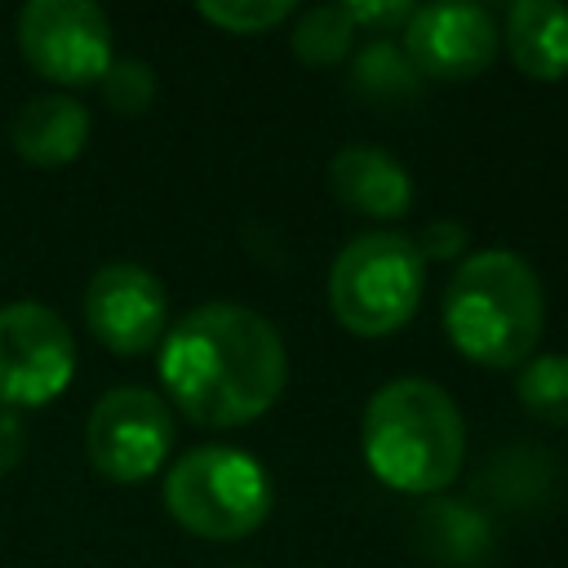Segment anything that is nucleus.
Listing matches in <instances>:
<instances>
[{
  "label": "nucleus",
  "mask_w": 568,
  "mask_h": 568,
  "mask_svg": "<svg viewBox=\"0 0 568 568\" xmlns=\"http://www.w3.org/2000/svg\"><path fill=\"white\" fill-rule=\"evenodd\" d=\"M546 293L537 271L510 248L470 253L444 288V333L457 355L484 368H519L537 355Z\"/></svg>",
  "instance_id": "obj_3"
},
{
  "label": "nucleus",
  "mask_w": 568,
  "mask_h": 568,
  "mask_svg": "<svg viewBox=\"0 0 568 568\" xmlns=\"http://www.w3.org/2000/svg\"><path fill=\"white\" fill-rule=\"evenodd\" d=\"M355 31H359V27H355L351 9L333 0V4L306 9V13L293 22L288 44H293V53H297L306 67H333V62H342V58L351 53Z\"/></svg>",
  "instance_id": "obj_14"
},
{
  "label": "nucleus",
  "mask_w": 568,
  "mask_h": 568,
  "mask_svg": "<svg viewBox=\"0 0 568 568\" xmlns=\"http://www.w3.org/2000/svg\"><path fill=\"white\" fill-rule=\"evenodd\" d=\"M359 448L368 470L395 493H444L466 457V426L444 386L395 377L364 404Z\"/></svg>",
  "instance_id": "obj_2"
},
{
  "label": "nucleus",
  "mask_w": 568,
  "mask_h": 568,
  "mask_svg": "<svg viewBox=\"0 0 568 568\" xmlns=\"http://www.w3.org/2000/svg\"><path fill=\"white\" fill-rule=\"evenodd\" d=\"M195 13L231 36H257V31L288 22L297 9L288 0H200Z\"/></svg>",
  "instance_id": "obj_17"
},
{
  "label": "nucleus",
  "mask_w": 568,
  "mask_h": 568,
  "mask_svg": "<svg viewBox=\"0 0 568 568\" xmlns=\"http://www.w3.org/2000/svg\"><path fill=\"white\" fill-rule=\"evenodd\" d=\"M426 284V257L404 231H364L328 266V306L355 337L399 333Z\"/></svg>",
  "instance_id": "obj_4"
},
{
  "label": "nucleus",
  "mask_w": 568,
  "mask_h": 568,
  "mask_svg": "<svg viewBox=\"0 0 568 568\" xmlns=\"http://www.w3.org/2000/svg\"><path fill=\"white\" fill-rule=\"evenodd\" d=\"M404 58L422 80H470L497 58V22L479 4H417L404 27Z\"/></svg>",
  "instance_id": "obj_10"
},
{
  "label": "nucleus",
  "mask_w": 568,
  "mask_h": 568,
  "mask_svg": "<svg viewBox=\"0 0 568 568\" xmlns=\"http://www.w3.org/2000/svg\"><path fill=\"white\" fill-rule=\"evenodd\" d=\"M18 44L36 75L53 84H93L115 62L111 22L93 0H31L18 13Z\"/></svg>",
  "instance_id": "obj_8"
},
{
  "label": "nucleus",
  "mask_w": 568,
  "mask_h": 568,
  "mask_svg": "<svg viewBox=\"0 0 568 568\" xmlns=\"http://www.w3.org/2000/svg\"><path fill=\"white\" fill-rule=\"evenodd\" d=\"M173 444V413L146 386H111L84 422L89 462L115 484H142L160 470Z\"/></svg>",
  "instance_id": "obj_7"
},
{
  "label": "nucleus",
  "mask_w": 568,
  "mask_h": 568,
  "mask_svg": "<svg viewBox=\"0 0 568 568\" xmlns=\"http://www.w3.org/2000/svg\"><path fill=\"white\" fill-rule=\"evenodd\" d=\"M9 142L27 164H71L89 142V106L75 102L71 93H40L13 115Z\"/></svg>",
  "instance_id": "obj_12"
},
{
  "label": "nucleus",
  "mask_w": 568,
  "mask_h": 568,
  "mask_svg": "<svg viewBox=\"0 0 568 568\" xmlns=\"http://www.w3.org/2000/svg\"><path fill=\"white\" fill-rule=\"evenodd\" d=\"M506 49L528 80L568 75V4L515 0L506 9Z\"/></svg>",
  "instance_id": "obj_13"
},
{
  "label": "nucleus",
  "mask_w": 568,
  "mask_h": 568,
  "mask_svg": "<svg viewBox=\"0 0 568 568\" xmlns=\"http://www.w3.org/2000/svg\"><path fill=\"white\" fill-rule=\"evenodd\" d=\"M519 404L541 426H568V355H532L519 364Z\"/></svg>",
  "instance_id": "obj_16"
},
{
  "label": "nucleus",
  "mask_w": 568,
  "mask_h": 568,
  "mask_svg": "<svg viewBox=\"0 0 568 568\" xmlns=\"http://www.w3.org/2000/svg\"><path fill=\"white\" fill-rule=\"evenodd\" d=\"M328 186H333V195L351 213L377 217V222L404 217L408 204H413V178H408V169L395 155H386L377 146H364V142H351V146H342L328 160Z\"/></svg>",
  "instance_id": "obj_11"
},
{
  "label": "nucleus",
  "mask_w": 568,
  "mask_h": 568,
  "mask_svg": "<svg viewBox=\"0 0 568 568\" xmlns=\"http://www.w3.org/2000/svg\"><path fill=\"white\" fill-rule=\"evenodd\" d=\"M98 89H102V102L115 115H142L151 106V98H155V71L142 58H115L102 71Z\"/></svg>",
  "instance_id": "obj_18"
},
{
  "label": "nucleus",
  "mask_w": 568,
  "mask_h": 568,
  "mask_svg": "<svg viewBox=\"0 0 568 568\" xmlns=\"http://www.w3.org/2000/svg\"><path fill=\"white\" fill-rule=\"evenodd\" d=\"M84 324L115 355H146L169 333L164 284L138 262H106L84 284Z\"/></svg>",
  "instance_id": "obj_9"
},
{
  "label": "nucleus",
  "mask_w": 568,
  "mask_h": 568,
  "mask_svg": "<svg viewBox=\"0 0 568 568\" xmlns=\"http://www.w3.org/2000/svg\"><path fill=\"white\" fill-rule=\"evenodd\" d=\"M346 9H351V18H355V27H373V36H377V31L408 27V18H413V4H408V0H355V4H346Z\"/></svg>",
  "instance_id": "obj_19"
},
{
  "label": "nucleus",
  "mask_w": 568,
  "mask_h": 568,
  "mask_svg": "<svg viewBox=\"0 0 568 568\" xmlns=\"http://www.w3.org/2000/svg\"><path fill=\"white\" fill-rule=\"evenodd\" d=\"M160 382L191 422L231 430L280 399L288 355L275 324L253 306L204 302L169 324L160 342Z\"/></svg>",
  "instance_id": "obj_1"
},
{
  "label": "nucleus",
  "mask_w": 568,
  "mask_h": 568,
  "mask_svg": "<svg viewBox=\"0 0 568 568\" xmlns=\"http://www.w3.org/2000/svg\"><path fill=\"white\" fill-rule=\"evenodd\" d=\"M466 248V226L462 222H453V217H439V222H430V226H422V235H417V253L430 262H444V257H457Z\"/></svg>",
  "instance_id": "obj_20"
},
{
  "label": "nucleus",
  "mask_w": 568,
  "mask_h": 568,
  "mask_svg": "<svg viewBox=\"0 0 568 568\" xmlns=\"http://www.w3.org/2000/svg\"><path fill=\"white\" fill-rule=\"evenodd\" d=\"M351 84L373 98V102H399V98H417L422 89V75L413 71V62L404 58L399 44L390 40H373L355 53V67H351Z\"/></svg>",
  "instance_id": "obj_15"
},
{
  "label": "nucleus",
  "mask_w": 568,
  "mask_h": 568,
  "mask_svg": "<svg viewBox=\"0 0 568 568\" xmlns=\"http://www.w3.org/2000/svg\"><path fill=\"white\" fill-rule=\"evenodd\" d=\"M75 337L44 302L0 306V408H40L71 386Z\"/></svg>",
  "instance_id": "obj_6"
},
{
  "label": "nucleus",
  "mask_w": 568,
  "mask_h": 568,
  "mask_svg": "<svg viewBox=\"0 0 568 568\" xmlns=\"http://www.w3.org/2000/svg\"><path fill=\"white\" fill-rule=\"evenodd\" d=\"M27 453V430L18 422V413L0 408V475H9Z\"/></svg>",
  "instance_id": "obj_21"
},
{
  "label": "nucleus",
  "mask_w": 568,
  "mask_h": 568,
  "mask_svg": "<svg viewBox=\"0 0 568 568\" xmlns=\"http://www.w3.org/2000/svg\"><path fill=\"white\" fill-rule=\"evenodd\" d=\"M169 515L209 541H240L271 515V479L262 462L231 444H200L164 475Z\"/></svg>",
  "instance_id": "obj_5"
}]
</instances>
